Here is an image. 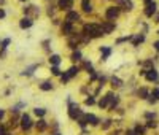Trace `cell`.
<instances>
[{
  "mask_svg": "<svg viewBox=\"0 0 159 135\" xmlns=\"http://www.w3.org/2000/svg\"><path fill=\"white\" fill-rule=\"evenodd\" d=\"M37 69V65H32V67H29V69L26 70V72H22V75H32V72Z\"/></svg>",
  "mask_w": 159,
  "mask_h": 135,
  "instance_id": "cell-29",
  "label": "cell"
},
{
  "mask_svg": "<svg viewBox=\"0 0 159 135\" xmlns=\"http://www.w3.org/2000/svg\"><path fill=\"white\" fill-rule=\"evenodd\" d=\"M143 42H145V35H143V33H140V35H137V37H134V38H132V45L134 46H138L140 43H143Z\"/></svg>",
  "mask_w": 159,
  "mask_h": 135,
  "instance_id": "cell-13",
  "label": "cell"
},
{
  "mask_svg": "<svg viewBox=\"0 0 159 135\" xmlns=\"http://www.w3.org/2000/svg\"><path fill=\"white\" fill-rule=\"evenodd\" d=\"M54 135H60V134H54Z\"/></svg>",
  "mask_w": 159,
  "mask_h": 135,
  "instance_id": "cell-45",
  "label": "cell"
},
{
  "mask_svg": "<svg viewBox=\"0 0 159 135\" xmlns=\"http://www.w3.org/2000/svg\"><path fill=\"white\" fill-rule=\"evenodd\" d=\"M151 2H153V0H145V3H147V5H148V3H151Z\"/></svg>",
  "mask_w": 159,
  "mask_h": 135,
  "instance_id": "cell-43",
  "label": "cell"
},
{
  "mask_svg": "<svg viewBox=\"0 0 159 135\" xmlns=\"http://www.w3.org/2000/svg\"><path fill=\"white\" fill-rule=\"evenodd\" d=\"M151 97H154L156 100H159V87H154L153 91H151V94H150Z\"/></svg>",
  "mask_w": 159,
  "mask_h": 135,
  "instance_id": "cell-25",
  "label": "cell"
},
{
  "mask_svg": "<svg viewBox=\"0 0 159 135\" xmlns=\"http://www.w3.org/2000/svg\"><path fill=\"white\" fill-rule=\"evenodd\" d=\"M51 72H53V75H56V76L60 75V70H59V67H57V65H53L51 67Z\"/></svg>",
  "mask_w": 159,
  "mask_h": 135,
  "instance_id": "cell-27",
  "label": "cell"
},
{
  "mask_svg": "<svg viewBox=\"0 0 159 135\" xmlns=\"http://www.w3.org/2000/svg\"><path fill=\"white\" fill-rule=\"evenodd\" d=\"M111 83H113V86H123V81H121L119 78H115V76H113V78H111Z\"/></svg>",
  "mask_w": 159,
  "mask_h": 135,
  "instance_id": "cell-26",
  "label": "cell"
},
{
  "mask_svg": "<svg viewBox=\"0 0 159 135\" xmlns=\"http://www.w3.org/2000/svg\"><path fill=\"white\" fill-rule=\"evenodd\" d=\"M84 69H86V70H91V69H92V65H91V62H84Z\"/></svg>",
  "mask_w": 159,
  "mask_h": 135,
  "instance_id": "cell-36",
  "label": "cell"
},
{
  "mask_svg": "<svg viewBox=\"0 0 159 135\" xmlns=\"http://www.w3.org/2000/svg\"><path fill=\"white\" fill-rule=\"evenodd\" d=\"M84 103H86V105H94V103H96V100H94V97H87V99L84 100Z\"/></svg>",
  "mask_w": 159,
  "mask_h": 135,
  "instance_id": "cell-30",
  "label": "cell"
},
{
  "mask_svg": "<svg viewBox=\"0 0 159 135\" xmlns=\"http://www.w3.org/2000/svg\"><path fill=\"white\" fill-rule=\"evenodd\" d=\"M100 51H102V54H103V57H102V59H107V57H108V56H110V53H111V49H110V48H107V46H103V48H102V49H100Z\"/></svg>",
  "mask_w": 159,
  "mask_h": 135,
  "instance_id": "cell-23",
  "label": "cell"
},
{
  "mask_svg": "<svg viewBox=\"0 0 159 135\" xmlns=\"http://www.w3.org/2000/svg\"><path fill=\"white\" fill-rule=\"evenodd\" d=\"M118 15H119V10H118V8H115V6H110V8L107 10V13H105L107 19H110V21L116 19V18H118Z\"/></svg>",
  "mask_w": 159,
  "mask_h": 135,
  "instance_id": "cell-2",
  "label": "cell"
},
{
  "mask_svg": "<svg viewBox=\"0 0 159 135\" xmlns=\"http://www.w3.org/2000/svg\"><path fill=\"white\" fill-rule=\"evenodd\" d=\"M78 19H80V15L76 11H69L65 16V21H69V22H75V21H78Z\"/></svg>",
  "mask_w": 159,
  "mask_h": 135,
  "instance_id": "cell-8",
  "label": "cell"
},
{
  "mask_svg": "<svg viewBox=\"0 0 159 135\" xmlns=\"http://www.w3.org/2000/svg\"><path fill=\"white\" fill-rule=\"evenodd\" d=\"M147 127H150V129H151V127H153V129H154V127H156V123H154V121H148Z\"/></svg>",
  "mask_w": 159,
  "mask_h": 135,
  "instance_id": "cell-34",
  "label": "cell"
},
{
  "mask_svg": "<svg viewBox=\"0 0 159 135\" xmlns=\"http://www.w3.org/2000/svg\"><path fill=\"white\" fill-rule=\"evenodd\" d=\"M86 121L87 123H91L92 126H96V124H99V119H97V116H94V114H86Z\"/></svg>",
  "mask_w": 159,
  "mask_h": 135,
  "instance_id": "cell-14",
  "label": "cell"
},
{
  "mask_svg": "<svg viewBox=\"0 0 159 135\" xmlns=\"http://www.w3.org/2000/svg\"><path fill=\"white\" fill-rule=\"evenodd\" d=\"M57 6L60 10H69V8H72V0H59Z\"/></svg>",
  "mask_w": 159,
  "mask_h": 135,
  "instance_id": "cell-10",
  "label": "cell"
},
{
  "mask_svg": "<svg viewBox=\"0 0 159 135\" xmlns=\"http://www.w3.org/2000/svg\"><path fill=\"white\" fill-rule=\"evenodd\" d=\"M37 129H38V130H45L46 129V121L45 119H40L38 123H37Z\"/></svg>",
  "mask_w": 159,
  "mask_h": 135,
  "instance_id": "cell-20",
  "label": "cell"
},
{
  "mask_svg": "<svg viewBox=\"0 0 159 135\" xmlns=\"http://www.w3.org/2000/svg\"><path fill=\"white\" fill-rule=\"evenodd\" d=\"M33 111H35V114H37V116H45V113H46V110H45V108H35Z\"/></svg>",
  "mask_w": 159,
  "mask_h": 135,
  "instance_id": "cell-24",
  "label": "cell"
},
{
  "mask_svg": "<svg viewBox=\"0 0 159 135\" xmlns=\"http://www.w3.org/2000/svg\"><path fill=\"white\" fill-rule=\"evenodd\" d=\"M2 18H5V11H3V10H0V19Z\"/></svg>",
  "mask_w": 159,
  "mask_h": 135,
  "instance_id": "cell-41",
  "label": "cell"
},
{
  "mask_svg": "<svg viewBox=\"0 0 159 135\" xmlns=\"http://www.w3.org/2000/svg\"><path fill=\"white\" fill-rule=\"evenodd\" d=\"M102 27L96 26V24H86L84 26V35H89V37H100L102 35Z\"/></svg>",
  "mask_w": 159,
  "mask_h": 135,
  "instance_id": "cell-1",
  "label": "cell"
},
{
  "mask_svg": "<svg viewBox=\"0 0 159 135\" xmlns=\"http://www.w3.org/2000/svg\"><path fill=\"white\" fill-rule=\"evenodd\" d=\"M158 33H159V32H158Z\"/></svg>",
  "mask_w": 159,
  "mask_h": 135,
  "instance_id": "cell-47",
  "label": "cell"
},
{
  "mask_svg": "<svg viewBox=\"0 0 159 135\" xmlns=\"http://www.w3.org/2000/svg\"><path fill=\"white\" fill-rule=\"evenodd\" d=\"M21 2H26V0H21Z\"/></svg>",
  "mask_w": 159,
  "mask_h": 135,
  "instance_id": "cell-46",
  "label": "cell"
},
{
  "mask_svg": "<svg viewBox=\"0 0 159 135\" xmlns=\"http://www.w3.org/2000/svg\"><path fill=\"white\" fill-rule=\"evenodd\" d=\"M156 22H159V15L156 16Z\"/></svg>",
  "mask_w": 159,
  "mask_h": 135,
  "instance_id": "cell-44",
  "label": "cell"
},
{
  "mask_svg": "<svg viewBox=\"0 0 159 135\" xmlns=\"http://www.w3.org/2000/svg\"><path fill=\"white\" fill-rule=\"evenodd\" d=\"M145 78H147L148 81H158V80H159L158 70H156V69H150V70H147V73H145Z\"/></svg>",
  "mask_w": 159,
  "mask_h": 135,
  "instance_id": "cell-3",
  "label": "cell"
},
{
  "mask_svg": "<svg viewBox=\"0 0 159 135\" xmlns=\"http://www.w3.org/2000/svg\"><path fill=\"white\" fill-rule=\"evenodd\" d=\"M69 116L72 118V119H76V118H81V110L78 108V105H70Z\"/></svg>",
  "mask_w": 159,
  "mask_h": 135,
  "instance_id": "cell-4",
  "label": "cell"
},
{
  "mask_svg": "<svg viewBox=\"0 0 159 135\" xmlns=\"http://www.w3.org/2000/svg\"><path fill=\"white\" fill-rule=\"evenodd\" d=\"M72 32H73V26H72V22L65 21V22L62 24V33H65V35H70Z\"/></svg>",
  "mask_w": 159,
  "mask_h": 135,
  "instance_id": "cell-9",
  "label": "cell"
},
{
  "mask_svg": "<svg viewBox=\"0 0 159 135\" xmlns=\"http://www.w3.org/2000/svg\"><path fill=\"white\" fill-rule=\"evenodd\" d=\"M3 114H5V111H3V110H0V119L3 118Z\"/></svg>",
  "mask_w": 159,
  "mask_h": 135,
  "instance_id": "cell-42",
  "label": "cell"
},
{
  "mask_svg": "<svg viewBox=\"0 0 159 135\" xmlns=\"http://www.w3.org/2000/svg\"><path fill=\"white\" fill-rule=\"evenodd\" d=\"M135 132H137V135H143L145 134V129H142V127H135Z\"/></svg>",
  "mask_w": 159,
  "mask_h": 135,
  "instance_id": "cell-32",
  "label": "cell"
},
{
  "mask_svg": "<svg viewBox=\"0 0 159 135\" xmlns=\"http://www.w3.org/2000/svg\"><path fill=\"white\" fill-rule=\"evenodd\" d=\"M72 60H81V53L80 51H75L72 54Z\"/></svg>",
  "mask_w": 159,
  "mask_h": 135,
  "instance_id": "cell-28",
  "label": "cell"
},
{
  "mask_svg": "<svg viewBox=\"0 0 159 135\" xmlns=\"http://www.w3.org/2000/svg\"><path fill=\"white\" fill-rule=\"evenodd\" d=\"M145 118H148V119H151V118H154V113H147V114H145Z\"/></svg>",
  "mask_w": 159,
  "mask_h": 135,
  "instance_id": "cell-38",
  "label": "cell"
},
{
  "mask_svg": "<svg viewBox=\"0 0 159 135\" xmlns=\"http://www.w3.org/2000/svg\"><path fill=\"white\" fill-rule=\"evenodd\" d=\"M127 135H137V132L135 130H127Z\"/></svg>",
  "mask_w": 159,
  "mask_h": 135,
  "instance_id": "cell-39",
  "label": "cell"
},
{
  "mask_svg": "<svg viewBox=\"0 0 159 135\" xmlns=\"http://www.w3.org/2000/svg\"><path fill=\"white\" fill-rule=\"evenodd\" d=\"M108 102H110V99H108V96H105L102 100L99 102V107L100 108H105V107H108Z\"/></svg>",
  "mask_w": 159,
  "mask_h": 135,
  "instance_id": "cell-21",
  "label": "cell"
},
{
  "mask_svg": "<svg viewBox=\"0 0 159 135\" xmlns=\"http://www.w3.org/2000/svg\"><path fill=\"white\" fill-rule=\"evenodd\" d=\"M153 46H154V49H156V51L159 53V42H154V43H153Z\"/></svg>",
  "mask_w": 159,
  "mask_h": 135,
  "instance_id": "cell-37",
  "label": "cell"
},
{
  "mask_svg": "<svg viewBox=\"0 0 159 135\" xmlns=\"http://www.w3.org/2000/svg\"><path fill=\"white\" fill-rule=\"evenodd\" d=\"M156 8H158V5H156V2L153 0L151 3H148V5H147V8H145V15H147L148 18H151V16L156 13Z\"/></svg>",
  "mask_w": 159,
  "mask_h": 135,
  "instance_id": "cell-5",
  "label": "cell"
},
{
  "mask_svg": "<svg viewBox=\"0 0 159 135\" xmlns=\"http://www.w3.org/2000/svg\"><path fill=\"white\" fill-rule=\"evenodd\" d=\"M113 30H115V24H113V22H103V24H102V32H103V35L111 33Z\"/></svg>",
  "mask_w": 159,
  "mask_h": 135,
  "instance_id": "cell-7",
  "label": "cell"
},
{
  "mask_svg": "<svg viewBox=\"0 0 159 135\" xmlns=\"http://www.w3.org/2000/svg\"><path fill=\"white\" fill-rule=\"evenodd\" d=\"M0 135H6V132H5V129H3V127H0Z\"/></svg>",
  "mask_w": 159,
  "mask_h": 135,
  "instance_id": "cell-40",
  "label": "cell"
},
{
  "mask_svg": "<svg viewBox=\"0 0 159 135\" xmlns=\"http://www.w3.org/2000/svg\"><path fill=\"white\" fill-rule=\"evenodd\" d=\"M78 72H80V69H78V67H70V69H69V72H67V73H69V76L72 78V76H75Z\"/></svg>",
  "mask_w": 159,
  "mask_h": 135,
  "instance_id": "cell-19",
  "label": "cell"
},
{
  "mask_svg": "<svg viewBox=\"0 0 159 135\" xmlns=\"http://www.w3.org/2000/svg\"><path fill=\"white\" fill-rule=\"evenodd\" d=\"M32 24H33V21H32V19H29V18L21 19V22H19V26H21L22 29H29V27H32Z\"/></svg>",
  "mask_w": 159,
  "mask_h": 135,
  "instance_id": "cell-11",
  "label": "cell"
},
{
  "mask_svg": "<svg viewBox=\"0 0 159 135\" xmlns=\"http://www.w3.org/2000/svg\"><path fill=\"white\" fill-rule=\"evenodd\" d=\"M110 126H111V119H107L105 123H103L102 129H103V130H107V129H108V127H110Z\"/></svg>",
  "mask_w": 159,
  "mask_h": 135,
  "instance_id": "cell-31",
  "label": "cell"
},
{
  "mask_svg": "<svg viewBox=\"0 0 159 135\" xmlns=\"http://www.w3.org/2000/svg\"><path fill=\"white\" fill-rule=\"evenodd\" d=\"M60 80H62V83H65V81H69L70 80V76H69V73H64L62 76H60Z\"/></svg>",
  "mask_w": 159,
  "mask_h": 135,
  "instance_id": "cell-33",
  "label": "cell"
},
{
  "mask_svg": "<svg viewBox=\"0 0 159 135\" xmlns=\"http://www.w3.org/2000/svg\"><path fill=\"white\" fill-rule=\"evenodd\" d=\"M81 8H83L86 13H91V11H92V6H91V0H83V2H81Z\"/></svg>",
  "mask_w": 159,
  "mask_h": 135,
  "instance_id": "cell-12",
  "label": "cell"
},
{
  "mask_svg": "<svg viewBox=\"0 0 159 135\" xmlns=\"http://www.w3.org/2000/svg\"><path fill=\"white\" fill-rule=\"evenodd\" d=\"M49 62H51L53 65H59V64H60V57L57 56V54H53V56L49 57Z\"/></svg>",
  "mask_w": 159,
  "mask_h": 135,
  "instance_id": "cell-16",
  "label": "cell"
},
{
  "mask_svg": "<svg viewBox=\"0 0 159 135\" xmlns=\"http://www.w3.org/2000/svg\"><path fill=\"white\" fill-rule=\"evenodd\" d=\"M76 45H78V38H76V37H73V38H70V40H69V46H70V48L75 49V48H76Z\"/></svg>",
  "mask_w": 159,
  "mask_h": 135,
  "instance_id": "cell-22",
  "label": "cell"
},
{
  "mask_svg": "<svg viewBox=\"0 0 159 135\" xmlns=\"http://www.w3.org/2000/svg\"><path fill=\"white\" fill-rule=\"evenodd\" d=\"M138 96H140V99H148V97H150V91H148L147 87H142V89L138 91Z\"/></svg>",
  "mask_w": 159,
  "mask_h": 135,
  "instance_id": "cell-15",
  "label": "cell"
},
{
  "mask_svg": "<svg viewBox=\"0 0 159 135\" xmlns=\"http://www.w3.org/2000/svg\"><path fill=\"white\" fill-rule=\"evenodd\" d=\"M119 3L124 5V10H132V6H134L131 0H119Z\"/></svg>",
  "mask_w": 159,
  "mask_h": 135,
  "instance_id": "cell-17",
  "label": "cell"
},
{
  "mask_svg": "<svg viewBox=\"0 0 159 135\" xmlns=\"http://www.w3.org/2000/svg\"><path fill=\"white\" fill-rule=\"evenodd\" d=\"M40 87H42V91H51L53 89V84L48 83V81H45V83L40 84Z\"/></svg>",
  "mask_w": 159,
  "mask_h": 135,
  "instance_id": "cell-18",
  "label": "cell"
},
{
  "mask_svg": "<svg viewBox=\"0 0 159 135\" xmlns=\"http://www.w3.org/2000/svg\"><path fill=\"white\" fill-rule=\"evenodd\" d=\"M8 43H10V40L6 38V40H3V43H2V49H5L6 46H8Z\"/></svg>",
  "mask_w": 159,
  "mask_h": 135,
  "instance_id": "cell-35",
  "label": "cell"
},
{
  "mask_svg": "<svg viewBox=\"0 0 159 135\" xmlns=\"http://www.w3.org/2000/svg\"><path fill=\"white\" fill-rule=\"evenodd\" d=\"M21 127L24 130H29L30 127H32V121H30V118L27 116V114H24V116L21 118Z\"/></svg>",
  "mask_w": 159,
  "mask_h": 135,
  "instance_id": "cell-6",
  "label": "cell"
}]
</instances>
